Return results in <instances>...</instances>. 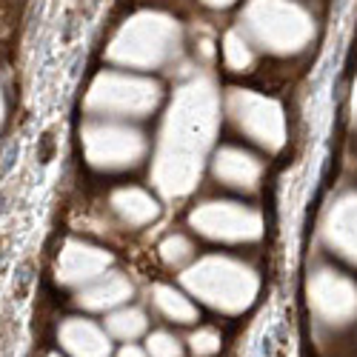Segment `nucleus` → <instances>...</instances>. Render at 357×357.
<instances>
[{
    "label": "nucleus",
    "mask_w": 357,
    "mask_h": 357,
    "mask_svg": "<svg viewBox=\"0 0 357 357\" xmlns=\"http://www.w3.org/2000/svg\"><path fill=\"white\" fill-rule=\"evenodd\" d=\"M218 126V98L206 80H192L172 103L155 155V186L166 197H183L200 174Z\"/></svg>",
    "instance_id": "1"
},
{
    "label": "nucleus",
    "mask_w": 357,
    "mask_h": 357,
    "mask_svg": "<svg viewBox=\"0 0 357 357\" xmlns=\"http://www.w3.org/2000/svg\"><path fill=\"white\" fill-rule=\"evenodd\" d=\"M183 286L197 301L226 314H237L249 309L260 289L257 275L249 266H243L234 257H223V255H209L192 263L183 272Z\"/></svg>",
    "instance_id": "2"
},
{
    "label": "nucleus",
    "mask_w": 357,
    "mask_h": 357,
    "mask_svg": "<svg viewBox=\"0 0 357 357\" xmlns=\"http://www.w3.org/2000/svg\"><path fill=\"white\" fill-rule=\"evenodd\" d=\"M243 32L272 54H297L314 38V17L294 0H252L241 15Z\"/></svg>",
    "instance_id": "3"
},
{
    "label": "nucleus",
    "mask_w": 357,
    "mask_h": 357,
    "mask_svg": "<svg viewBox=\"0 0 357 357\" xmlns=\"http://www.w3.org/2000/svg\"><path fill=\"white\" fill-rule=\"evenodd\" d=\"M181 46L177 20L160 12H143L132 17L109 46V57L132 69H158Z\"/></svg>",
    "instance_id": "4"
},
{
    "label": "nucleus",
    "mask_w": 357,
    "mask_h": 357,
    "mask_svg": "<svg viewBox=\"0 0 357 357\" xmlns=\"http://www.w3.org/2000/svg\"><path fill=\"white\" fill-rule=\"evenodd\" d=\"M160 103V86L135 77V75H117L103 72L92 83L86 95V112L98 117H146Z\"/></svg>",
    "instance_id": "5"
},
{
    "label": "nucleus",
    "mask_w": 357,
    "mask_h": 357,
    "mask_svg": "<svg viewBox=\"0 0 357 357\" xmlns=\"http://www.w3.org/2000/svg\"><path fill=\"white\" fill-rule=\"evenodd\" d=\"M226 112L234 121V126L257 146L269 149V152H278L283 146L286 121H283V109L275 100L255 95L249 89H231L226 98Z\"/></svg>",
    "instance_id": "6"
},
{
    "label": "nucleus",
    "mask_w": 357,
    "mask_h": 357,
    "mask_svg": "<svg viewBox=\"0 0 357 357\" xmlns=\"http://www.w3.org/2000/svg\"><path fill=\"white\" fill-rule=\"evenodd\" d=\"M86 160L103 172L135 169L146 155V137L121 123H89L83 129Z\"/></svg>",
    "instance_id": "7"
},
{
    "label": "nucleus",
    "mask_w": 357,
    "mask_h": 357,
    "mask_svg": "<svg viewBox=\"0 0 357 357\" xmlns=\"http://www.w3.org/2000/svg\"><path fill=\"white\" fill-rule=\"evenodd\" d=\"M189 223L197 234L220 243H249L263 234V220L255 209L231 200H212L192 212Z\"/></svg>",
    "instance_id": "8"
},
{
    "label": "nucleus",
    "mask_w": 357,
    "mask_h": 357,
    "mask_svg": "<svg viewBox=\"0 0 357 357\" xmlns=\"http://www.w3.org/2000/svg\"><path fill=\"white\" fill-rule=\"evenodd\" d=\"M306 294L314 317L326 326L340 329V326L357 317V283L337 269H326L323 266V269L312 272L306 283Z\"/></svg>",
    "instance_id": "9"
},
{
    "label": "nucleus",
    "mask_w": 357,
    "mask_h": 357,
    "mask_svg": "<svg viewBox=\"0 0 357 357\" xmlns=\"http://www.w3.org/2000/svg\"><path fill=\"white\" fill-rule=\"evenodd\" d=\"M320 234L337 257L357 266V192H346L329 206Z\"/></svg>",
    "instance_id": "10"
},
{
    "label": "nucleus",
    "mask_w": 357,
    "mask_h": 357,
    "mask_svg": "<svg viewBox=\"0 0 357 357\" xmlns=\"http://www.w3.org/2000/svg\"><path fill=\"white\" fill-rule=\"evenodd\" d=\"M109 266H112L109 252L80 241H69L61 257H57V280L63 286H89L100 275H106Z\"/></svg>",
    "instance_id": "11"
},
{
    "label": "nucleus",
    "mask_w": 357,
    "mask_h": 357,
    "mask_svg": "<svg viewBox=\"0 0 357 357\" xmlns=\"http://www.w3.org/2000/svg\"><path fill=\"white\" fill-rule=\"evenodd\" d=\"M212 169L223 186L237 189V192H255L260 183V174H263V163L255 155L243 152V149H234V146L220 149L215 155Z\"/></svg>",
    "instance_id": "12"
},
{
    "label": "nucleus",
    "mask_w": 357,
    "mask_h": 357,
    "mask_svg": "<svg viewBox=\"0 0 357 357\" xmlns=\"http://www.w3.org/2000/svg\"><path fill=\"white\" fill-rule=\"evenodd\" d=\"M57 340H61V346L72 357H109L112 354V335L106 332V326L100 329L98 323L83 320V317L63 320Z\"/></svg>",
    "instance_id": "13"
},
{
    "label": "nucleus",
    "mask_w": 357,
    "mask_h": 357,
    "mask_svg": "<svg viewBox=\"0 0 357 357\" xmlns=\"http://www.w3.org/2000/svg\"><path fill=\"white\" fill-rule=\"evenodd\" d=\"M129 297H132V283L123 275L109 272L89 286H83V291L77 294V303L89 312H112L117 306H123Z\"/></svg>",
    "instance_id": "14"
},
{
    "label": "nucleus",
    "mask_w": 357,
    "mask_h": 357,
    "mask_svg": "<svg viewBox=\"0 0 357 357\" xmlns=\"http://www.w3.org/2000/svg\"><path fill=\"white\" fill-rule=\"evenodd\" d=\"M112 209L129 226H146V223H152L158 218L160 206L149 192L129 186V189H117L112 195Z\"/></svg>",
    "instance_id": "15"
},
{
    "label": "nucleus",
    "mask_w": 357,
    "mask_h": 357,
    "mask_svg": "<svg viewBox=\"0 0 357 357\" xmlns=\"http://www.w3.org/2000/svg\"><path fill=\"white\" fill-rule=\"evenodd\" d=\"M152 303H155V309H158L166 320H172V323L189 326V323L197 320V306L189 301L183 291H177V289H172V286H166V283L152 286Z\"/></svg>",
    "instance_id": "16"
},
{
    "label": "nucleus",
    "mask_w": 357,
    "mask_h": 357,
    "mask_svg": "<svg viewBox=\"0 0 357 357\" xmlns=\"http://www.w3.org/2000/svg\"><path fill=\"white\" fill-rule=\"evenodd\" d=\"M146 329H149L146 312L143 309H135V306H117L106 317V332L112 337H117V340H126V343H132L135 337H140Z\"/></svg>",
    "instance_id": "17"
},
{
    "label": "nucleus",
    "mask_w": 357,
    "mask_h": 357,
    "mask_svg": "<svg viewBox=\"0 0 357 357\" xmlns=\"http://www.w3.org/2000/svg\"><path fill=\"white\" fill-rule=\"evenodd\" d=\"M223 54H226L229 69H234V72H246V69L252 66V61H255L252 46H249V40H246V35H241V32H229V35H226V40H223Z\"/></svg>",
    "instance_id": "18"
},
{
    "label": "nucleus",
    "mask_w": 357,
    "mask_h": 357,
    "mask_svg": "<svg viewBox=\"0 0 357 357\" xmlns=\"http://www.w3.org/2000/svg\"><path fill=\"white\" fill-rule=\"evenodd\" d=\"M160 257L166 266H174V269H181L183 263H189L195 257V246L186 241L183 234H169L166 241L160 243Z\"/></svg>",
    "instance_id": "19"
},
{
    "label": "nucleus",
    "mask_w": 357,
    "mask_h": 357,
    "mask_svg": "<svg viewBox=\"0 0 357 357\" xmlns=\"http://www.w3.org/2000/svg\"><path fill=\"white\" fill-rule=\"evenodd\" d=\"M149 357H183V346L174 335L169 332H152L146 340Z\"/></svg>",
    "instance_id": "20"
},
{
    "label": "nucleus",
    "mask_w": 357,
    "mask_h": 357,
    "mask_svg": "<svg viewBox=\"0 0 357 357\" xmlns=\"http://www.w3.org/2000/svg\"><path fill=\"white\" fill-rule=\"evenodd\" d=\"M189 346L197 357H212L220 351V335L215 329H197L192 337H189Z\"/></svg>",
    "instance_id": "21"
},
{
    "label": "nucleus",
    "mask_w": 357,
    "mask_h": 357,
    "mask_svg": "<svg viewBox=\"0 0 357 357\" xmlns=\"http://www.w3.org/2000/svg\"><path fill=\"white\" fill-rule=\"evenodd\" d=\"M117 357H149V351L140 349V346H135V343H126L121 351H117Z\"/></svg>",
    "instance_id": "22"
},
{
    "label": "nucleus",
    "mask_w": 357,
    "mask_h": 357,
    "mask_svg": "<svg viewBox=\"0 0 357 357\" xmlns=\"http://www.w3.org/2000/svg\"><path fill=\"white\" fill-rule=\"evenodd\" d=\"M203 3H206V6H218V9H220V6H229V3H234V0H203Z\"/></svg>",
    "instance_id": "23"
},
{
    "label": "nucleus",
    "mask_w": 357,
    "mask_h": 357,
    "mask_svg": "<svg viewBox=\"0 0 357 357\" xmlns=\"http://www.w3.org/2000/svg\"><path fill=\"white\" fill-rule=\"evenodd\" d=\"M351 106H354V114H357V86H354V103Z\"/></svg>",
    "instance_id": "24"
},
{
    "label": "nucleus",
    "mask_w": 357,
    "mask_h": 357,
    "mask_svg": "<svg viewBox=\"0 0 357 357\" xmlns=\"http://www.w3.org/2000/svg\"><path fill=\"white\" fill-rule=\"evenodd\" d=\"M0 121H3V100H0Z\"/></svg>",
    "instance_id": "25"
},
{
    "label": "nucleus",
    "mask_w": 357,
    "mask_h": 357,
    "mask_svg": "<svg viewBox=\"0 0 357 357\" xmlns=\"http://www.w3.org/2000/svg\"><path fill=\"white\" fill-rule=\"evenodd\" d=\"M49 357H61V354H49Z\"/></svg>",
    "instance_id": "26"
}]
</instances>
